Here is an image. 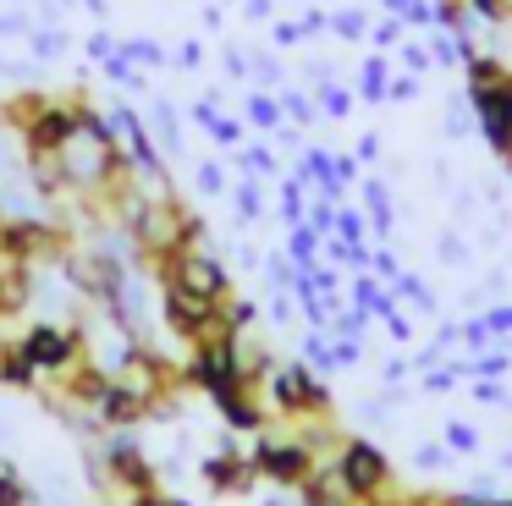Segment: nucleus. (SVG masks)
Listing matches in <instances>:
<instances>
[{"label":"nucleus","instance_id":"f257e3e1","mask_svg":"<svg viewBox=\"0 0 512 506\" xmlns=\"http://www.w3.org/2000/svg\"><path fill=\"white\" fill-rule=\"evenodd\" d=\"M265 402L281 418H325L331 413V385L309 363H276L265 374Z\"/></svg>","mask_w":512,"mask_h":506},{"label":"nucleus","instance_id":"f03ea898","mask_svg":"<svg viewBox=\"0 0 512 506\" xmlns=\"http://www.w3.org/2000/svg\"><path fill=\"white\" fill-rule=\"evenodd\" d=\"M155 270H160V286H182V292L215 297V303H226V297H232V270H226V259L210 248V242L166 253V259H155Z\"/></svg>","mask_w":512,"mask_h":506},{"label":"nucleus","instance_id":"7ed1b4c3","mask_svg":"<svg viewBox=\"0 0 512 506\" xmlns=\"http://www.w3.org/2000/svg\"><path fill=\"white\" fill-rule=\"evenodd\" d=\"M248 457H254L259 479H270L276 490H298V484H309L314 468H320V451L303 446V435H259Z\"/></svg>","mask_w":512,"mask_h":506},{"label":"nucleus","instance_id":"20e7f679","mask_svg":"<svg viewBox=\"0 0 512 506\" xmlns=\"http://www.w3.org/2000/svg\"><path fill=\"white\" fill-rule=\"evenodd\" d=\"M331 468L342 473V484L358 495V501H380V495L391 490V462H386V451H380L369 435H347L342 446H336Z\"/></svg>","mask_w":512,"mask_h":506},{"label":"nucleus","instance_id":"39448f33","mask_svg":"<svg viewBox=\"0 0 512 506\" xmlns=\"http://www.w3.org/2000/svg\"><path fill=\"white\" fill-rule=\"evenodd\" d=\"M17 347L28 352V363H34L39 374H72V363L83 358V336L67 325H50V319H39L34 330H28Z\"/></svg>","mask_w":512,"mask_h":506},{"label":"nucleus","instance_id":"423d86ee","mask_svg":"<svg viewBox=\"0 0 512 506\" xmlns=\"http://www.w3.org/2000/svg\"><path fill=\"white\" fill-rule=\"evenodd\" d=\"M204 484H210L215 495H248L259 484V468H254L248 451H237L232 440H226L215 457H204Z\"/></svg>","mask_w":512,"mask_h":506},{"label":"nucleus","instance_id":"0eeeda50","mask_svg":"<svg viewBox=\"0 0 512 506\" xmlns=\"http://www.w3.org/2000/svg\"><path fill=\"white\" fill-rule=\"evenodd\" d=\"M358 193H364V209H369V237H380V242H386L391 231H397V209H391V187H386V176L364 171Z\"/></svg>","mask_w":512,"mask_h":506},{"label":"nucleus","instance_id":"6e6552de","mask_svg":"<svg viewBox=\"0 0 512 506\" xmlns=\"http://www.w3.org/2000/svg\"><path fill=\"white\" fill-rule=\"evenodd\" d=\"M353 94L364 99V105H386V94H391V61L380 50L364 55V66H358V77H353Z\"/></svg>","mask_w":512,"mask_h":506},{"label":"nucleus","instance_id":"1a4fd4ad","mask_svg":"<svg viewBox=\"0 0 512 506\" xmlns=\"http://www.w3.org/2000/svg\"><path fill=\"white\" fill-rule=\"evenodd\" d=\"M292 176H298L309 193H320V187L336 182V154H331V149H314V143H309V149L292 160ZM342 187H347V182H342Z\"/></svg>","mask_w":512,"mask_h":506},{"label":"nucleus","instance_id":"9d476101","mask_svg":"<svg viewBox=\"0 0 512 506\" xmlns=\"http://www.w3.org/2000/svg\"><path fill=\"white\" fill-rule=\"evenodd\" d=\"M276 198H281V226H287V231H292V226H309V198H314V193H309V187H303L292 171L276 182Z\"/></svg>","mask_w":512,"mask_h":506},{"label":"nucleus","instance_id":"9b49d317","mask_svg":"<svg viewBox=\"0 0 512 506\" xmlns=\"http://www.w3.org/2000/svg\"><path fill=\"white\" fill-rule=\"evenodd\" d=\"M243 110H248V127L270 132V138H276V132L287 127V110H281V94H270V88H254Z\"/></svg>","mask_w":512,"mask_h":506},{"label":"nucleus","instance_id":"f8f14e48","mask_svg":"<svg viewBox=\"0 0 512 506\" xmlns=\"http://www.w3.org/2000/svg\"><path fill=\"white\" fill-rule=\"evenodd\" d=\"M237 165H243V176H259V182H281V176H287L270 143H243V149H237Z\"/></svg>","mask_w":512,"mask_h":506},{"label":"nucleus","instance_id":"ddd939ff","mask_svg":"<svg viewBox=\"0 0 512 506\" xmlns=\"http://www.w3.org/2000/svg\"><path fill=\"white\" fill-rule=\"evenodd\" d=\"M314 105H320V116L347 121V116H353V105H358V94H353V83H320V88H314Z\"/></svg>","mask_w":512,"mask_h":506},{"label":"nucleus","instance_id":"4468645a","mask_svg":"<svg viewBox=\"0 0 512 506\" xmlns=\"http://www.w3.org/2000/svg\"><path fill=\"white\" fill-rule=\"evenodd\" d=\"M232 209H237V226H254L265 215V193H259V176H243L232 182Z\"/></svg>","mask_w":512,"mask_h":506},{"label":"nucleus","instance_id":"2eb2a0df","mask_svg":"<svg viewBox=\"0 0 512 506\" xmlns=\"http://www.w3.org/2000/svg\"><path fill=\"white\" fill-rule=\"evenodd\" d=\"M391 292H397V297H408V303L419 308V314H435V308H441V297H435L430 286H424V275H413V270H402L397 281H391Z\"/></svg>","mask_w":512,"mask_h":506},{"label":"nucleus","instance_id":"dca6fc26","mask_svg":"<svg viewBox=\"0 0 512 506\" xmlns=\"http://www.w3.org/2000/svg\"><path fill=\"white\" fill-rule=\"evenodd\" d=\"M149 132H155V143H160V149H166V154H177V149H182L177 105H166V99H160V105H155V127H149Z\"/></svg>","mask_w":512,"mask_h":506},{"label":"nucleus","instance_id":"f3484780","mask_svg":"<svg viewBox=\"0 0 512 506\" xmlns=\"http://www.w3.org/2000/svg\"><path fill=\"white\" fill-rule=\"evenodd\" d=\"M441 440H446V451H457V457H474V451H479V429L463 424V418H446Z\"/></svg>","mask_w":512,"mask_h":506},{"label":"nucleus","instance_id":"a211bd4d","mask_svg":"<svg viewBox=\"0 0 512 506\" xmlns=\"http://www.w3.org/2000/svg\"><path fill=\"white\" fill-rule=\"evenodd\" d=\"M193 187H199L204 198H221V193H232V182H226V165H215V160L193 165Z\"/></svg>","mask_w":512,"mask_h":506},{"label":"nucleus","instance_id":"6ab92c4d","mask_svg":"<svg viewBox=\"0 0 512 506\" xmlns=\"http://www.w3.org/2000/svg\"><path fill=\"white\" fill-rule=\"evenodd\" d=\"M331 33H336L342 44H364L369 17H364V11H353V6H347V11H336V17H331Z\"/></svg>","mask_w":512,"mask_h":506},{"label":"nucleus","instance_id":"aec40b11","mask_svg":"<svg viewBox=\"0 0 512 506\" xmlns=\"http://www.w3.org/2000/svg\"><path fill=\"white\" fill-rule=\"evenodd\" d=\"M402 33H408V22H402V17H380L375 28H369V50H380V55H386V50H397V44H402Z\"/></svg>","mask_w":512,"mask_h":506},{"label":"nucleus","instance_id":"412c9836","mask_svg":"<svg viewBox=\"0 0 512 506\" xmlns=\"http://www.w3.org/2000/svg\"><path fill=\"white\" fill-rule=\"evenodd\" d=\"M397 61H402V72H435V55H430V44H419V39H402L397 44Z\"/></svg>","mask_w":512,"mask_h":506},{"label":"nucleus","instance_id":"4be33fe9","mask_svg":"<svg viewBox=\"0 0 512 506\" xmlns=\"http://www.w3.org/2000/svg\"><path fill=\"white\" fill-rule=\"evenodd\" d=\"M226 325H232V336H248V330L259 325V303L254 297H232V303H226Z\"/></svg>","mask_w":512,"mask_h":506},{"label":"nucleus","instance_id":"5701e85b","mask_svg":"<svg viewBox=\"0 0 512 506\" xmlns=\"http://www.w3.org/2000/svg\"><path fill=\"white\" fill-rule=\"evenodd\" d=\"M281 110H287V116L298 121V127H309V121L320 116V105H314V99L303 94V88H281Z\"/></svg>","mask_w":512,"mask_h":506},{"label":"nucleus","instance_id":"b1692460","mask_svg":"<svg viewBox=\"0 0 512 506\" xmlns=\"http://www.w3.org/2000/svg\"><path fill=\"white\" fill-rule=\"evenodd\" d=\"M435 259H441L446 270H463V264H468V242L457 237V231H441V237H435Z\"/></svg>","mask_w":512,"mask_h":506},{"label":"nucleus","instance_id":"393cba45","mask_svg":"<svg viewBox=\"0 0 512 506\" xmlns=\"http://www.w3.org/2000/svg\"><path fill=\"white\" fill-rule=\"evenodd\" d=\"M336 237H342V242H369V220H364V209L342 204V215H336Z\"/></svg>","mask_w":512,"mask_h":506},{"label":"nucleus","instance_id":"a878e982","mask_svg":"<svg viewBox=\"0 0 512 506\" xmlns=\"http://www.w3.org/2000/svg\"><path fill=\"white\" fill-rule=\"evenodd\" d=\"M419 94H424L419 72H397V77H391V94H386V105H413Z\"/></svg>","mask_w":512,"mask_h":506},{"label":"nucleus","instance_id":"bb28decb","mask_svg":"<svg viewBox=\"0 0 512 506\" xmlns=\"http://www.w3.org/2000/svg\"><path fill=\"white\" fill-rule=\"evenodd\" d=\"M446 457H452V451H446V440H441V446H435V440H424V446H413V468H419V473H435V468H446Z\"/></svg>","mask_w":512,"mask_h":506},{"label":"nucleus","instance_id":"cd10ccee","mask_svg":"<svg viewBox=\"0 0 512 506\" xmlns=\"http://www.w3.org/2000/svg\"><path fill=\"white\" fill-rule=\"evenodd\" d=\"M122 55H127L133 66H166V50H160V44H149V39H127Z\"/></svg>","mask_w":512,"mask_h":506},{"label":"nucleus","instance_id":"c85d7f7f","mask_svg":"<svg viewBox=\"0 0 512 506\" xmlns=\"http://www.w3.org/2000/svg\"><path fill=\"white\" fill-rule=\"evenodd\" d=\"M303 39H309L303 22H270V44H276V50H298Z\"/></svg>","mask_w":512,"mask_h":506},{"label":"nucleus","instance_id":"c756f323","mask_svg":"<svg viewBox=\"0 0 512 506\" xmlns=\"http://www.w3.org/2000/svg\"><path fill=\"white\" fill-rule=\"evenodd\" d=\"M0 506H28V490H23V479H17L6 462H0Z\"/></svg>","mask_w":512,"mask_h":506},{"label":"nucleus","instance_id":"7c9ffc66","mask_svg":"<svg viewBox=\"0 0 512 506\" xmlns=\"http://www.w3.org/2000/svg\"><path fill=\"white\" fill-rule=\"evenodd\" d=\"M369 270H375L380 281L391 286V281H397V275H402V259H397V253L386 248V242H380V248H375V259H369Z\"/></svg>","mask_w":512,"mask_h":506},{"label":"nucleus","instance_id":"2f4dec72","mask_svg":"<svg viewBox=\"0 0 512 506\" xmlns=\"http://www.w3.org/2000/svg\"><path fill=\"white\" fill-rule=\"evenodd\" d=\"M490 341H496V336H490L485 314H479V319H468V325H463V347H474V358H479V352H490Z\"/></svg>","mask_w":512,"mask_h":506},{"label":"nucleus","instance_id":"473e14b6","mask_svg":"<svg viewBox=\"0 0 512 506\" xmlns=\"http://www.w3.org/2000/svg\"><path fill=\"white\" fill-rule=\"evenodd\" d=\"M474 402L479 407H507L512 396H507V385H501V380H474Z\"/></svg>","mask_w":512,"mask_h":506},{"label":"nucleus","instance_id":"72a5a7b5","mask_svg":"<svg viewBox=\"0 0 512 506\" xmlns=\"http://www.w3.org/2000/svg\"><path fill=\"white\" fill-rule=\"evenodd\" d=\"M485 325H490V336H496V341H512V303L485 308Z\"/></svg>","mask_w":512,"mask_h":506},{"label":"nucleus","instance_id":"f704fd0d","mask_svg":"<svg viewBox=\"0 0 512 506\" xmlns=\"http://www.w3.org/2000/svg\"><path fill=\"white\" fill-rule=\"evenodd\" d=\"M336 363H342V369H358V363H364V341H358V336H336Z\"/></svg>","mask_w":512,"mask_h":506},{"label":"nucleus","instance_id":"c9c22d12","mask_svg":"<svg viewBox=\"0 0 512 506\" xmlns=\"http://www.w3.org/2000/svg\"><path fill=\"white\" fill-rule=\"evenodd\" d=\"M402 22H408V28H424V33H430V28H435V0H413Z\"/></svg>","mask_w":512,"mask_h":506},{"label":"nucleus","instance_id":"e433bc0d","mask_svg":"<svg viewBox=\"0 0 512 506\" xmlns=\"http://www.w3.org/2000/svg\"><path fill=\"white\" fill-rule=\"evenodd\" d=\"M221 61H226V72H232L237 83H243V77H254V61H248L243 50H232V44H226V55H221Z\"/></svg>","mask_w":512,"mask_h":506},{"label":"nucleus","instance_id":"4c0bfd02","mask_svg":"<svg viewBox=\"0 0 512 506\" xmlns=\"http://www.w3.org/2000/svg\"><path fill=\"white\" fill-rule=\"evenodd\" d=\"M353 154H358L364 165H375V160H380V132H364V138L353 143Z\"/></svg>","mask_w":512,"mask_h":506},{"label":"nucleus","instance_id":"58836bf2","mask_svg":"<svg viewBox=\"0 0 512 506\" xmlns=\"http://www.w3.org/2000/svg\"><path fill=\"white\" fill-rule=\"evenodd\" d=\"M386 330H391V341H413V319L402 314V308H397V314H386Z\"/></svg>","mask_w":512,"mask_h":506},{"label":"nucleus","instance_id":"ea45409f","mask_svg":"<svg viewBox=\"0 0 512 506\" xmlns=\"http://www.w3.org/2000/svg\"><path fill=\"white\" fill-rule=\"evenodd\" d=\"M265 314H270V325H287V319H292V297H287V292H276Z\"/></svg>","mask_w":512,"mask_h":506},{"label":"nucleus","instance_id":"a19ab883","mask_svg":"<svg viewBox=\"0 0 512 506\" xmlns=\"http://www.w3.org/2000/svg\"><path fill=\"white\" fill-rule=\"evenodd\" d=\"M171 61H177V66H188V72H193V66L204 61V44H193V39H188V44H182L177 55H171Z\"/></svg>","mask_w":512,"mask_h":506},{"label":"nucleus","instance_id":"79ce46f5","mask_svg":"<svg viewBox=\"0 0 512 506\" xmlns=\"http://www.w3.org/2000/svg\"><path fill=\"white\" fill-rule=\"evenodd\" d=\"M270 11H276V0H243V17H254V22H265Z\"/></svg>","mask_w":512,"mask_h":506},{"label":"nucleus","instance_id":"37998d69","mask_svg":"<svg viewBox=\"0 0 512 506\" xmlns=\"http://www.w3.org/2000/svg\"><path fill=\"white\" fill-rule=\"evenodd\" d=\"M34 50H39V55H61V33H39Z\"/></svg>","mask_w":512,"mask_h":506},{"label":"nucleus","instance_id":"c03bdc74","mask_svg":"<svg viewBox=\"0 0 512 506\" xmlns=\"http://www.w3.org/2000/svg\"><path fill=\"white\" fill-rule=\"evenodd\" d=\"M380 6H386V17H408L413 0H380Z\"/></svg>","mask_w":512,"mask_h":506},{"label":"nucleus","instance_id":"a18cd8bd","mask_svg":"<svg viewBox=\"0 0 512 506\" xmlns=\"http://www.w3.org/2000/svg\"><path fill=\"white\" fill-rule=\"evenodd\" d=\"M160 506H193V501H182V495H160Z\"/></svg>","mask_w":512,"mask_h":506}]
</instances>
